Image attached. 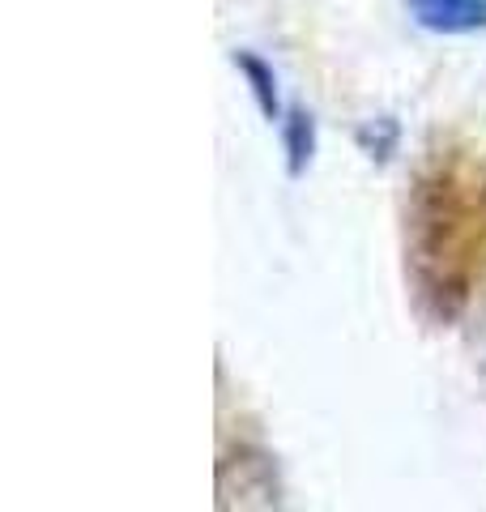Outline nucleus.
Returning <instances> with one entry per match:
<instances>
[{
	"label": "nucleus",
	"mask_w": 486,
	"mask_h": 512,
	"mask_svg": "<svg viewBox=\"0 0 486 512\" xmlns=\"http://www.w3.org/2000/svg\"><path fill=\"white\" fill-rule=\"evenodd\" d=\"M405 9L427 30H440V35L486 30V0H405Z\"/></svg>",
	"instance_id": "nucleus-1"
}]
</instances>
